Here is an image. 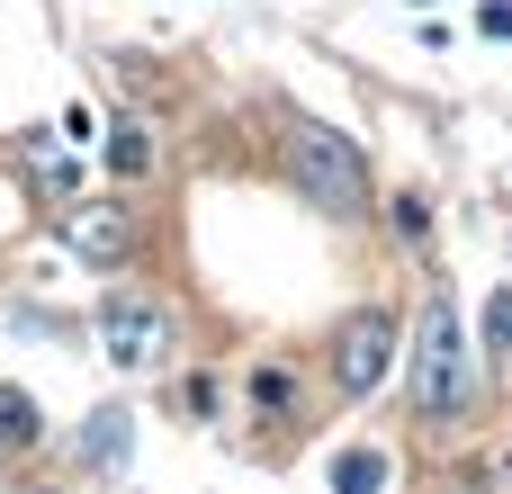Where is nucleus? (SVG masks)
I'll return each instance as SVG.
<instances>
[{
    "instance_id": "f257e3e1",
    "label": "nucleus",
    "mask_w": 512,
    "mask_h": 494,
    "mask_svg": "<svg viewBox=\"0 0 512 494\" xmlns=\"http://www.w3.org/2000/svg\"><path fill=\"white\" fill-rule=\"evenodd\" d=\"M477 396V369H468V333H459V306L432 297L423 324H414V414L423 423H459Z\"/></svg>"
},
{
    "instance_id": "f03ea898",
    "label": "nucleus",
    "mask_w": 512,
    "mask_h": 494,
    "mask_svg": "<svg viewBox=\"0 0 512 494\" xmlns=\"http://www.w3.org/2000/svg\"><path fill=\"white\" fill-rule=\"evenodd\" d=\"M288 180H297L324 216H369V162H360V144H351L342 126L297 117V126H288Z\"/></svg>"
},
{
    "instance_id": "7ed1b4c3",
    "label": "nucleus",
    "mask_w": 512,
    "mask_h": 494,
    "mask_svg": "<svg viewBox=\"0 0 512 494\" xmlns=\"http://www.w3.org/2000/svg\"><path fill=\"white\" fill-rule=\"evenodd\" d=\"M99 351L117 369H153L171 351V315L153 297H99Z\"/></svg>"
},
{
    "instance_id": "20e7f679",
    "label": "nucleus",
    "mask_w": 512,
    "mask_h": 494,
    "mask_svg": "<svg viewBox=\"0 0 512 494\" xmlns=\"http://www.w3.org/2000/svg\"><path fill=\"white\" fill-rule=\"evenodd\" d=\"M387 360H396V315H387V306H360V315L333 333V387H342V396H369V387L387 378Z\"/></svg>"
},
{
    "instance_id": "39448f33",
    "label": "nucleus",
    "mask_w": 512,
    "mask_h": 494,
    "mask_svg": "<svg viewBox=\"0 0 512 494\" xmlns=\"http://www.w3.org/2000/svg\"><path fill=\"white\" fill-rule=\"evenodd\" d=\"M63 234H72L81 261H126V216H117V207H72Z\"/></svg>"
},
{
    "instance_id": "423d86ee",
    "label": "nucleus",
    "mask_w": 512,
    "mask_h": 494,
    "mask_svg": "<svg viewBox=\"0 0 512 494\" xmlns=\"http://www.w3.org/2000/svg\"><path fill=\"white\" fill-rule=\"evenodd\" d=\"M81 459H90V468H126V414H117V405H108V414H90Z\"/></svg>"
},
{
    "instance_id": "0eeeda50",
    "label": "nucleus",
    "mask_w": 512,
    "mask_h": 494,
    "mask_svg": "<svg viewBox=\"0 0 512 494\" xmlns=\"http://www.w3.org/2000/svg\"><path fill=\"white\" fill-rule=\"evenodd\" d=\"M108 162L135 180V171H153V135H144V117H117L108 126Z\"/></svg>"
},
{
    "instance_id": "6e6552de",
    "label": "nucleus",
    "mask_w": 512,
    "mask_h": 494,
    "mask_svg": "<svg viewBox=\"0 0 512 494\" xmlns=\"http://www.w3.org/2000/svg\"><path fill=\"white\" fill-rule=\"evenodd\" d=\"M36 432H45V414H36V396H27V387H0V441H18V450H36Z\"/></svg>"
},
{
    "instance_id": "1a4fd4ad",
    "label": "nucleus",
    "mask_w": 512,
    "mask_h": 494,
    "mask_svg": "<svg viewBox=\"0 0 512 494\" xmlns=\"http://www.w3.org/2000/svg\"><path fill=\"white\" fill-rule=\"evenodd\" d=\"M333 486H342V494L387 486V450H342V459H333Z\"/></svg>"
},
{
    "instance_id": "9d476101",
    "label": "nucleus",
    "mask_w": 512,
    "mask_h": 494,
    "mask_svg": "<svg viewBox=\"0 0 512 494\" xmlns=\"http://www.w3.org/2000/svg\"><path fill=\"white\" fill-rule=\"evenodd\" d=\"M396 234L423 243V234H432V207H423V198H396Z\"/></svg>"
},
{
    "instance_id": "9b49d317",
    "label": "nucleus",
    "mask_w": 512,
    "mask_h": 494,
    "mask_svg": "<svg viewBox=\"0 0 512 494\" xmlns=\"http://www.w3.org/2000/svg\"><path fill=\"white\" fill-rule=\"evenodd\" d=\"M486 342H495V351H512V288L486 306Z\"/></svg>"
}]
</instances>
